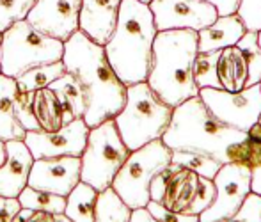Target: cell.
<instances>
[{
  "label": "cell",
  "instance_id": "obj_35",
  "mask_svg": "<svg viewBox=\"0 0 261 222\" xmlns=\"http://www.w3.org/2000/svg\"><path fill=\"white\" fill-rule=\"evenodd\" d=\"M179 169H181V165L172 164V162H171L167 167H164L155 178H153L151 183H149V201H156V203L162 201L169 180H171V178L174 176L176 172L179 171Z\"/></svg>",
  "mask_w": 261,
  "mask_h": 222
},
{
  "label": "cell",
  "instance_id": "obj_10",
  "mask_svg": "<svg viewBox=\"0 0 261 222\" xmlns=\"http://www.w3.org/2000/svg\"><path fill=\"white\" fill-rule=\"evenodd\" d=\"M199 98L217 119L237 130L249 132L261 116V86L254 84L240 91L201 89Z\"/></svg>",
  "mask_w": 261,
  "mask_h": 222
},
{
  "label": "cell",
  "instance_id": "obj_38",
  "mask_svg": "<svg viewBox=\"0 0 261 222\" xmlns=\"http://www.w3.org/2000/svg\"><path fill=\"white\" fill-rule=\"evenodd\" d=\"M215 7L219 16H227V14H237L240 0H204Z\"/></svg>",
  "mask_w": 261,
  "mask_h": 222
},
{
  "label": "cell",
  "instance_id": "obj_22",
  "mask_svg": "<svg viewBox=\"0 0 261 222\" xmlns=\"http://www.w3.org/2000/svg\"><path fill=\"white\" fill-rule=\"evenodd\" d=\"M32 112H34V117L41 127V130L55 132L61 127H64L62 125L61 103H59L57 94L50 87L39 89V91L34 92Z\"/></svg>",
  "mask_w": 261,
  "mask_h": 222
},
{
  "label": "cell",
  "instance_id": "obj_5",
  "mask_svg": "<svg viewBox=\"0 0 261 222\" xmlns=\"http://www.w3.org/2000/svg\"><path fill=\"white\" fill-rule=\"evenodd\" d=\"M172 110L174 107L165 103L148 82L132 84L126 87V102L114 123L126 147L134 151L162 139L171 123Z\"/></svg>",
  "mask_w": 261,
  "mask_h": 222
},
{
  "label": "cell",
  "instance_id": "obj_27",
  "mask_svg": "<svg viewBox=\"0 0 261 222\" xmlns=\"http://www.w3.org/2000/svg\"><path fill=\"white\" fill-rule=\"evenodd\" d=\"M55 94H61L66 98V102L71 105L73 112H75L76 119H84V114H86V91H84L82 84L79 82L75 75L66 71L62 77H59L55 82L48 86Z\"/></svg>",
  "mask_w": 261,
  "mask_h": 222
},
{
  "label": "cell",
  "instance_id": "obj_2",
  "mask_svg": "<svg viewBox=\"0 0 261 222\" xmlns=\"http://www.w3.org/2000/svg\"><path fill=\"white\" fill-rule=\"evenodd\" d=\"M247 132L227 127L206 109L199 96L174 107L171 123L162 135L171 151H201L220 164L245 162L247 164Z\"/></svg>",
  "mask_w": 261,
  "mask_h": 222
},
{
  "label": "cell",
  "instance_id": "obj_37",
  "mask_svg": "<svg viewBox=\"0 0 261 222\" xmlns=\"http://www.w3.org/2000/svg\"><path fill=\"white\" fill-rule=\"evenodd\" d=\"M21 210L18 198H4L0 195V222H13L14 215Z\"/></svg>",
  "mask_w": 261,
  "mask_h": 222
},
{
  "label": "cell",
  "instance_id": "obj_41",
  "mask_svg": "<svg viewBox=\"0 0 261 222\" xmlns=\"http://www.w3.org/2000/svg\"><path fill=\"white\" fill-rule=\"evenodd\" d=\"M27 222H55V215L48 212H34V210H32Z\"/></svg>",
  "mask_w": 261,
  "mask_h": 222
},
{
  "label": "cell",
  "instance_id": "obj_7",
  "mask_svg": "<svg viewBox=\"0 0 261 222\" xmlns=\"http://www.w3.org/2000/svg\"><path fill=\"white\" fill-rule=\"evenodd\" d=\"M169 164L171 150L162 139L151 140L139 150L130 151L110 187L132 210L146 208L149 203V183Z\"/></svg>",
  "mask_w": 261,
  "mask_h": 222
},
{
  "label": "cell",
  "instance_id": "obj_31",
  "mask_svg": "<svg viewBox=\"0 0 261 222\" xmlns=\"http://www.w3.org/2000/svg\"><path fill=\"white\" fill-rule=\"evenodd\" d=\"M32 100H34V92L21 91H18L16 98H14V114H16L18 123L23 127L25 132L41 130V127L34 117V112H32Z\"/></svg>",
  "mask_w": 261,
  "mask_h": 222
},
{
  "label": "cell",
  "instance_id": "obj_48",
  "mask_svg": "<svg viewBox=\"0 0 261 222\" xmlns=\"http://www.w3.org/2000/svg\"><path fill=\"white\" fill-rule=\"evenodd\" d=\"M258 123H259V125H261V116H259V121H258Z\"/></svg>",
  "mask_w": 261,
  "mask_h": 222
},
{
  "label": "cell",
  "instance_id": "obj_6",
  "mask_svg": "<svg viewBox=\"0 0 261 222\" xmlns=\"http://www.w3.org/2000/svg\"><path fill=\"white\" fill-rule=\"evenodd\" d=\"M64 43L45 36L27 20H20L2 32L0 64L2 75L18 79L36 66L62 61Z\"/></svg>",
  "mask_w": 261,
  "mask_h": 222
},
{
  "label": "cell",
  "instance_id": "obj_21",
  "mask_svg": "<svg viewBox=\"0 0 261 222\" xmlns=\"http://www.w3.org/2000/svg\"><path fill=\"white\" fill-rule=\"evenodd\" d=\"M98 194L100 192L96 188L80 180L73 187V190L66 195L64 215L73 222H94Z\"/></svg>",
  "mask_w": 261,
  "mask_h": 222
},
{
  "label": "cell",
  "instance_id": "obj_26",
  "mask_svg": "<svg viewBox=\"0 0 261 222\" xmlns=\"http://www.w3.org/2000/svg\"><path fill=\"white\" fill-rule=\"evenodd\" d=\"M21 208L34 210V212H48V213H64L66 208V198L52 192L38 190V188L25 187L21 194L18 195Z\"/></svg>",
  "mask_w": 261,
  "mask_h": 222
},
{
  "label": "cell",
  "instance_id": "obj_13",
  "mask_svg": "<svg viewBox=\"0 0 261 222\" xmlns=\"http://www.w3.org/2000/svg\"><path fill=\"white\" fill-rule=\"evenodd\" d=\"M153 13L156 31L189 29L201 31L217 20V11L204 0H151L148 4Z\"/></svg>",
  "mask_w": 261,
  "mask_h": 222
},
{
  "label": "cell",
  "instance_id": "obj_14",
  "mask_svg": "<svg viewBox=\"0 0 261 222\" xmlns=\"http://www.w3.org/2000/svg\"><path fill=\"white\" fill-rule=\"evenodd\" d=\"M82 0H36L25 20L54 39L66 43L79 31Z\"/></svg>",
  "mask_w": 261,
  "mask_h": 222
},
{
  "label": "cell",
  "instance_id": "obj_4",
  "mask_svg": "<svg viewBox=\"0 0 261 222\" xmlns=\"http://www.w3.org/2000/svg\"><path fill=\"white\" fill-rule=\"evenodd\" d=\"M199 54L197 32L189 29L158 31L153 43V59L148 86L171 107L199 96L194 79V62Z\"/></svg>",
  "mask_w": 261,
  "mask_h": 222
},
{
  "label": "cell",
  "instance_id": "obj_9",
  "mask_svg": "<svg viewBox=\"0 0 261 222\" xmlns=\"http://www.w3.org/2000/svg\"><path fill=\"white\" fill-rule=\"evenodd\" d=\"M217 77L224 91H240L261 82L258 32L247 31L234 46H227L219 52Z\"/></svg>",
  "mask_w": 261,
  "mask_h": 222
},
{
  "label": "cell",
  "instance_id": "obj_12",
  "mask_svg": "<svg viewBox=\"0 0 261 222\" xmlns=\"http://www.w3.org/2000/svg\"><path fill=\"white\" fill-rule=\"evenodd\" d=\"M89 135V127L84 119H75L55 132H27L23 142L34 160L59 157H82Z\"/></svg>",
  "mask_w": 261,
  "mask_h": 222
},
{
  "label": "cell",
  "instance_id": "obj_44",
  "mask_svg": "<svg viewBox=\"0 0 261 222\" xmlns=\"http://www.w3.org/2000/svg\"><path fill=\"white\" fill-rule=\"evenodd\" d=\"M55 222H73V220L68 219L64 213H55Z\"/></svg>",
  "mask_w": 261,
  "mask_h": 222
},
{
  "label": "cell",
  "instance_id": "obj_42",
  "mask_svg": "<svg viewBox=\"0 0 261 222\" xmlns=\"http://www.w3.org/2000/svg\"><path fill=\"white\" fill-rule=\"evenodd\" d=\"M31 213H32V210H29V208H21L20 212L14 215V219L13 222H27V219L31 217Z\"/></svg>",
  "mask_w": 261,
  "mask_h": 222
},
{
  "label": "cell",
  "instance_id": "obj_20",
  "mask_svg": "<svg viewBox=\"0 0 261 222\" xmlns=\"http://www.w3.org/2000/svg\"><path fill=\"white\" fill-rule=\"evenodd\" d=\"M197 178L199 176L196 172L181 167L169 180L160 205H164L169 210H174V212H185L187 206L192 201L194 192H196Z\"/></svg>",
  "mask_w": 261,
  "mask_h": 222
},
{
  "label": "cell",
  "instance_id": "obj_43",
  "mask_svg": "<svg viewBox=\"0 0 261 222\" xmlns=\"http://www.w3.org/2000/svg\"><path fill=\"white\" fill-rule=\"evenodd\" d=\"M6 158H7V144L4 139H0V167L6 162Z\"/></svg>",
  "mask_w": 261,
  "mask_h": 222
},
{
  "label": "cell",
  "instance_id": "obj_19",
  "mask_svg": "<svg viewBox=\"0 0 261 222\" xmlns=\"http://www.w3.org/2000/svg\"><path fill=\"white\" fill-rule=\"evenodd\" d=\"M18 94L16 80L0 75V139L23 140L27 132L23 130L14 114V98Z\"/></svg>",
  "mask_w": 261,
  "mask_h": 222
},
{
  "label": "cell",
  "instance_id": "obj_33",
  "mask_svg": "<svg viewBox=\"0 0 261 222\" xmlns=\"http://www.w3.org/2000/svg\"><path fill=\"white\" fill-rule=\"evenodd\" d=\"M237 14L247 31H261V0H240Z\"/></svg>",
  "mask_w": 261,
  "mask_h": 222
},
{
  "label": "cell",
  "instance_id": "obj_28",
  "mask_svg": "<svg viewBox=\"0 0 261 222\" xmlns=\"http://www.w3.org/2000/svg\"><path fill=\"white\" fill-rule=\"evenodd\" d=\"M220 52V50H219ZM219 52H199L194 62V79L201 89H222L217 77V61Z\"/></svg>",
  "mask_w": 261,
  "mask_h": 222
},
{
  "label": "cell",
  "instance_id": "obj_3",
  "mask_svg": "<svg viewBox=\"0 0 261 222\" xmlns=\"http://www.w3.org/2000/svg\"><path fill=\"white\" fill-rule=\"evenodd\" d=\"M156 32L148 4L141 0L121 2L116 29L103 48L110 66L124 86L148 80Z\"/></svg>",
  "mask_w": 261,
  "mask_h": 222
},
{
  "label": "cell",
  "instance_id": "obj_46",
  "mask_svg": "<svg viewBox=\"0 0 261 222\" xmlns=\"http://www.w3.org/2000/svg\"><path fill=\"white\" fill-rule=\"evenodd\" d=\"M258 43H259V48H261V31H258ZM259 86H261V82H259Z\"/></svg>",
  "mask_w": 261,
  "mask_h": 222
},
{
  "label": "cell",
  "instance_id": "obj_23",
  "mask_svg": "<svg viewBox=\"0 0 261 222\" xmlns=\"http://www.w3.org/2000/svg\"><path fill=\"white\" fill-rule=\"evenodd\" d=\"M66 73V66L62 61L52 62V64H43L36 66V68L27 69L25 73H21L16 80L18 91L21 92H36L39 89L48 87L50 84L55 82L59 77H62Z\"/></svg>",
  "mask_w": 261,
  "mask_h": 222
},
{
  "label": "cell",
  "instance_id": "obj_11",
  "mask_svg": "<svg viewBox=\"0 0 261 222\" xmlns=\"http://www.w3.org/2000/svg\"><path fill=\"white\" fill-rule=\"evenodd\" d=\"M215 201L199 215V222H217L231 217L251 194V165L245 162L222 164L213 178Z\"/></svg>",
  "mask_w": 261,
  "mask_h": 222
},
{
  "label": "cell",
  "instance_id": "obj_47",
  "mask_svg": "<svg viewBox=\"0 0 261 222\" xmlns=\"http://www.w3.org/2000/svg\"><path fill=\"white\" fill-rule=\"evenodd\" d=\"M141 2H146V4H149V2H151V0H141Z\"/></svg>",
  "mask_w": 261,
  "mask_h": 222
},
{
  "label": "cell",
  "instance_id": "obj_15",
  "mask_svg": "<svg viewBox=\"0 0 261 222\" xmlns=\"http://www.w3.org/2000/svg\"><path fill=\"white\" fill-rule=\"evenodd\" d=\"M80 171H82L80 157L39 158L32 164L29 187L66 198L80 181Z\"/></svg>",
  "mask_w": 261,
  "mask_h": 222
},
{
  "label": "cell",
  "instance_id": "obj_39",
  "mask_svg": "<svg viewBox=\"0 0 261 222\" xmlns=\"http://www.w3.org/2000/svg\"><path fill=\"white\" fill-rule=\"evenodd\" d=\"M251 192L261 195V162L251 167Z\"/></svg>",
  "mask_w": 261,
  "mask_h": 222
},
{
  "label": "cell",
  "instance_id": "obj_36",
  "mask_svg": "<svg viewBox=\"0 0 261 222\" xmlns=\"http://www.w3.org/2000/svg\"><path fill=\"white\" fill-rule=\"evenodd\" d=\"M245 147H247V165H256L261 162V125L256 123L251 130L247 132L245 139Z\"/></svg>",
  "mask_w": 261,
  "mask_h": 222
},
{
  "label": "cell",
  "instance_id": "obj_32",
  "mask_svg": "<svg viewBox=\"0 0 261 222\" xmlns=\"http://www.w3.org/2000/svg\"><path fill=\"white\" fill-rule=\"evenodd\" d=\"M217 222H261V195L251 192L237 213Z\"/></svg>",
  "mask_w": 261,
  "mask_h": 222
},
{
  "label": "cell",
  "instance_id": "obj_16",
  "mask_svg": "<svg viewBox=\"0 0 261 222\" xmlns=\"http://www.w3.org/2000/svg\"><path fill=\"white\" fill-rule=\"evenodd\" d=\"M123 0H82L79 31L96 44L105 46L112 36Z\"/></svg>",
  "mask_w": 261,
  "mask_h": 222
},
{
  "label": "cell",
  "instance_id": "obj_18",
  "mask_svg": "<svg viewBox=\"0 0 261 222\" xmlns=\"http://www.w3.org/2000/svg\"><path fill=\"white\" fill-rule=\"evenodd\" d=\"M247 32L238 14L217 16L213 23L197 31V50L219 52L227 46H234Z\"/></svg>",
  "mask_w": 261,
  "mask_h": 222
},
{
  "label": "cell",
  "instance_id": "obj_17",
  "mask_svg": "<svg viewBox=\"0 0 261 222\" xmlns=\"http://www.w3.org/2000/svg\"><path fill=\"white\" fill-rule=\"evenodd\" d=\"M7 158L0 167V195L18 198L29 185L34 157L23 140H6Z\"/></svg>",
  "mask_w": 261,
  "mask_h": 222
},
{
  "label": "cell",
  "instance_id": "obj_24",
  "mask_svg": "<svg viewBox=\"0 0 261 222\" xmlns=\"http://www.w3.org/2000/svg\"><path fill=\"white\" fill-rule=\"evenodd\" d=\"M130 215L132 208L124 205L123 199L112 190V187L98 194L94 222H130Z\"/></svg>",
  "mask_w": 261,
  "mask_h": 222
},
{
  "label": "cell",
  "instance_id": "obj_1",
  "mask_svg": "<svg viewBox=\"0 0 261 222\" xmlns=\"http://www.w3.org/2000/svg\"><path fill=\"white\" fill-rule=\"evenodd\" d=\"M62 62L86 91L84 121L89 128L114 119L126 102V87L107 59L105 48L76 31L64 43Z\"/></svg>",
  "mask_w": 261,
  "mask_h": 222
},
{
  "label": "cell",
  "instance_id": "obj_25",
  "mask_svg": "<svg viewBox=\"0 0 261 222\" xmlns=\"http://www.w3.org/2000/svg\"><path fill=\"white\" fill-rule=\"evenodd\" d=\"M171 162L196 172L197 176L210 178V180H213L217 172H219V169L222 167V164L219 160H215V158L206 153H201V151L174 150L171 151Z\"/></svg>",
  "mask_w": 261,
  "mask_h": 222
},
{
  "label": "cell",
  "instance_id": "obj_8",
  "mask_svg": "<svg viewBox=\"0 0 261 222\" xmlns=\"http://www.w3.org/2000/svg\"><path fill=\"white\" fill-rule=\"evenodd\" d=\"M128 155L130 150L121 139L114 119L89 128L86 147L80 157V180L94 187L98 192L105 190L112 185L114 176L117 175Z\"/></svg>",
  "mask_w": 261,
  "mask_h": 222
},
{
  "label": "cell",
  "instance_id": "obj_30",
  "mask_svg": "<svg viewBox=\"0 0 261 222\" xmlns=\"http://www.w3.org/2000/svg\"><path fill=\"white\" fill-rule=\"evenodd\" d=\"M215 183L213 180L210 178H203L199 176L197 178V187H196V192L192 195V201L190 205L187 206L185 213H190V215H201L206 208L212 206V203L215 201Z\"/></svg>",
  "mask_w": 261,
  "mask_h": 222
},
{
  "label": "cell",
  "instance_id": "obj_34",
  "mask_svg": "<svg viewBox=\"0 0 261 222\" xmlns=\"http://www.w3.org/2000/svg\"><path fill=\"white\" fill-rule=\"evenodd\" d=\"M146 210L160 222H199V215H190L185 212H174V210L165 208L164 205L156 201H149Z\"/></svg>",
  "mask_w": 261,
  "mask_h": 222
},
{
  "label": "cell",
  "instance_id": "obj_40",
  "mask_svg": "<svg viewBox=\"0 0 261 222\" xmlns=\"http://www.w3.org/2000/svg\"><path fill=\"white\" fill-rule=\"evenodd\" d=\"M130 222H160V220H156L146 208H135L132 210Z\"/></svg>",
  "mask_w": 261,
  "mask_h": 222
},
{
  "label": "cell",
  "instance_id": "obj_45",
  "mask_svg": "<svg viewBox=\"0 0 261 222\" xmlns=\"http://www.w3.org/2000/svg\"><path fill=\"white\" fill-rule=\"evenodd\" d=\"M0 48H2V32H0ZM0 75H2V64H0Z\"/></svg>",
  "mask_w": 261,
  "mask_h": 222
},
{
  "label": "cell",
  "instance_id": "obj_29",
  "mask_svg": "<svg viewBox=\"0 0 261 222\" xmlns=\"http://www.w3.org/2000/svg\"><path fill=\"white\" fill-rule=\"evenodd\" d=\"M36 0H0V32L7 31L13 23L25 20Z\"/></svg>",
  "mask_w": 261,
  "mask_h": 222
}]
</instances>
